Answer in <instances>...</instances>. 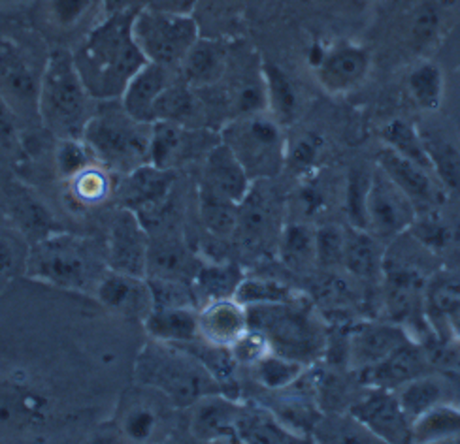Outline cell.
<instances>
[{
    "instance_id": "obj_1",
    "label": "cell",
    "mask_w": 460,
    "mask_h": 444,
    "mask_svg": "<svg viewBox=\"0 0 460 444\" xmlns=\"http://www.w3.org/2000/svg\"><path fill=\"white\" fill-rule=\"evenodd\" d=\"M138 10L108 12L104 19L94 23L72 51L84 85L94 100H118L127 85L146 65L137 38H134V17Z\"/></svg>"
},
{
    "instance_id": "obj_2",
    "label": "cell",
    "mask_w": 460,
    "mask_h": 444,
    "mask_svg": "<svg viewBox=\"0 0 460 444\" xmlns=\"http://www.w3.org/2000/svg\"><path fill=\"white\" fill-rule=\"evenodd\" d=\"M97 104L74 65L72 51L55 49L40 75V123L59 140H82Z\"/></svg>"
},
{
    "instance_id": "obj_3",
    "label": "cell",
    "mask_w": 460,
    "mask_h": 444,
    "mask_svg": "<svg viewBox=\"0 0 460 444\" xmlns=\"http://www.w3.org/2000/svg\"><path fill=\"white\" fill-rule=\"evenodd\" d=\"M137 380L164 397L172 407H193L202 397L223 388L204 365L181 344L155 341L147 344L137 361Z\"/></svg>"
},
{
    "instance_id": "obj_4",
    "label": "cell",
    "mask_w": 460,
    "mask_h": 444,
    "mask_svg": "<svg viewBox=\"0 0 460 444\" xmlns=\"http://www.w3.org/2000/svg\"><path fill=\"white\" fill-rule=\"evenodd\" d=\"M153 125L134 119L121 100H102L89 119L84 142L106 170L128 173L149 162Z\"/></svg>"
},
{
    "instance_id": "obj_5",
    "label": "cell",
    "mask_w": 460,
    "mask_h": 444,
    "mask_svg": "<svg viewBox=\"0 0 460 444\" xmlns=\"http://www.w3.org/2000/svg\"><path fill=\"white\" fill-rule=\"evenodd\" d=\"M281 123L268 111L230 119L221 128V142L236 154L249 178L262 181L274 178L287 161V144Z\"/></svg>"
},
{
    "instance_id": "obj_6",
    "label": "cell",
    "mask_w": 460,
    "mask_h": 444,
    "mask_svg": "<svg viewBox=\"0 0 460 444\" xmlns=\"http://www.w3.org/2000/svg\"><path fill=\"white\" fill-rule=\"evenodd\" d=\"M134 38L147 63L180 70L187 53L197 44L200 25L195 15L146 6L134 17Z\"/></svg>"
},
{
    "instance_id": "obj_7",
    "label": "cell",
    "mask_w": 460,
    "mask_h": 444,
    "mask_svg": "<svg viewBox=\"0 0 460 444\" xmlns=\"http://www.w3.org/2000/svg\"><path fill=\"white\" fill-rule=\"evenodd\" d=\"M249 327L261 332L272 351L295 360H310L321 349V332L310 309L296 301L249 307Z\"/></svg>"
},
{
    "instance_id": "obj_8",
    "label": "cell",
    "mask_w": 460,
    "mask_h": 444,
    "mask_svg": "<svg viewBox=\"0 0 460 444\" xmlns=\"http://www.w3.org/2000/svg\"><path fill=\"white\" fill-rule=\"evenodd\" d=\"M29 274L65 291H85L94 279L91 248L84 239L51 231L32 245Z\"/></svg>"
},
{
    "instance_id": "obj_9",
    "label": "cell",
    "mask_w": 460,
    "mask_h": 444,
    "mask_svg": "<svg viewBox=\"0 0 460 444\" xmlns=\"http://www.w3.org/2000/svg\"><path fill=\"white\" fill-rule=\"evenodd\" d=\"M38 74L25 48L12 36L0 32V96H3L17 121H40L38 118Z\"/></svg>"
},
{
    "instance_id": "obj_10",
    "label": "cell",
    "mask_w": 460,
    "mask_h": 444,
    "mask_svg": "<svg viewBox=\"0 0 460 444\" xmlns=\"http://www.w3.org/2000/svg\"><path fill=\"white\" fill-rule=\"evenodd\" d=\"M368 231L376 238L391 239L413 226L417 209L413 202L379 166L372 170L368 190Z\"/></svg>"
},
{
    "instance_id": "obj_11",
    "label": "cell",
    "mask_w": 460,
    "mask_h": 444,
    "mask_svg": "<svg viewBox=\"0 0 460 444\" xmlns=\"http://www.w3.org/2000/svg\"><path fill=\"white\" fill-rule=\"evenodd\" d=\"M312 66L324 91L331 94H348L367 82L372 68V57L367 48L343 40L317 49Z\"/></svg>"
},
{
    "instance_id": "obj_12",
    "label": "cell",
    "mask_w": 460,
    "mask_h": 444,
    "mask_svg": "<svg viewBox=\"0 0 460 444\" xmlns=\"http://www.w3.org/2000/svg\"><path fill=\"white\" fill-rule=\"evenodd\" d=\"M149 238L138 213L125 207L111 221L108 264L113 272L147 279Z\"/></svg>"
},
{
    "instance_id": "obj_13",
    "label": "cell",
    "mask_w": 460,
    "mask_h": 444,
    "mask_svg": "<svg viewBox=\"0 0 460 444\" xmlns=\"http://www.w3.org/2000/svg\"><path fill=\"white\" fill-rule=\"evenodd\" d=\"M49 413L46 394L22 377H0V433L42 426Z\"/></svg>"
},
{
    "instance_id": "obj_14",
    "label": "cell",
    "mask_w": 460,
    "mask_h": 444,
    "mask_svg": "<svg viewBox=\"0 0 460 444\" xmlns=\"http://www.w3.org/2000/svg\"><path fill=\"white\" fill-rule=\"evenodd\" d=\"M351 416L377 440H413V422L400 407L398 397L385 388H376L372 394L355 403Z\"/></svg>"
},
{
    "instance_id": "obj_15",
    "label": "cell",
    "mask_w": 460,
    "mask_h": 444,
    "mask_svg": "<svg viewBox=\"0 0 460 444\" xmlns=\"http://www.w3.org/2000/svg\"><path fill=\"white\" fill-rule=\"evenodd\" d=\"M377 166L400 187V190L413 202L417 213L434 211L444 204V187L434 173L413 161L402 157L385 147L377 154Z\"/></svg>"
},
{
    "instance_id": "obj_16",
    "label": "cell",
    "mask_w": 460,
    "mask_h": 444,
    "mask_svg": "<svg viewBox=\"0 0 460 444\" xmlns=\"http://www.w3.org/2000/svg\"><path fill=\"white\" fill-rule=\"evenodd\" d=\"M94 291H97V300L115 315L144 320L153 309V294L146 277H134L110 269L101 275Z\"/></svg>"
},
{
    "instance_id": "obj_17",
    "label": "cell",
    "mask_w": 460,
    "mask_h": 444,
    "mask_svg": "<svg viewBox=\"0 0 460 444\" xmlns=\"http://www.w3.org/2000/svg\"><path fill=\"white\" fill-rule=\"evenodd\" d=\"M253 179L223 142L214 145L204 157V181L202 188L240 205L247 192L253 187Z\"/></svg>"
},
{
    "instance_id": "obj_18",
    "label": "cell",
    "mask_w": 460,
    "mask_h": 444,
    "mask_svg": "<svg viewBox=\"0 0 460 444\" xmlns=\"http://www.w3.org/2000/svg\"><path fill=\"white\" fill-rule=\"evenodd\" d=\"M206 136H209V132L200 128H190L168 121L153 123L149 164L163 170H174V166L204 149L202 140Z\"/></svg>"
},
{
    "instance_id": "obj_19",
    "label": "cell",
    "mask_w": 460,
    "mask_h": 444,
    "mask_svg": "<svg viewBox=\"0 0 460 444\" xmlns=\"http://www.w3.org/2000/svg\"><path fill=\"white\" fill-rule=\"evenodd\" d=\"M180 77V70H172L155 63H147L127 85L121 104L134 119L155 123V106L161 94Z\"/></svg>"
},
{
    "instance_id": "obj_20",
    "label": "cell",
    "mask_w": 460,
    "mask_h": 444,
    "mask_svg": "<svg viewBox=\"0 0 460 444\" xmlns=\"http://www.w3.org/2000/svg\"><path fill=\"white\" fill-rule=\"evenodd\" d=\"M245 332H249V313L234 298L214 300L200 307L199 335L204 343L230 349Z\"/></svg>"
},
{
    "instance_id": "obj_21",
    "label": "cell",
    "mask_w": 460,
    "mask_h": 444,
    "mask_svg": "<svg viewBox=\"0 0 460 444\" xmlns=\"http://www.w3.org/2000/svg\"><path fill=\"white\" fill-rule=\"evenodd\" d=\"M228 48L219 36H200L180 66L185 83L195 89L219 85L228 68Z\"/></svg>"
},
{
    "instance_id": "obj_22",
    "label": "cell",
    "mask_w": 460,
    "mask_h": 444,
    "mask_svg": "<svg viewBox=\"0 0 460 444\" xmlns=\"http://www.w3.org/2000/svg\"><path fill=\"white\" fill-rule=\"evenodd\" d=\"M193 418H190V431L206 442H238L236 418L240 407L226 396L212 394L202 397L193 405Z\"/></svg>"
},
{
    "instance_id": "obj_23",
    "label": "cell",
    "mask_w": 460,
    "mask_h": 444,
    "mask_svg": "<svg viewBox=\"0 0 460 444\" xmlns=\"http://www.w3.org/2000/svg\"><path fill=\"white\" fill-rule=\"evenodd\" d=\"M429 360L425 353L413 344V341L402 344L385 360H381L376 365H370L367 370H360L362 382H367L374 388H400L406 382L427 375Z\"/></svg>"
},
{
    "instance_id": "obj_24",
    "label": "cell",
    "mask_w": 460,
    "mask_h": 444,
    "mask_svg": "<svg viewBox=\"0 0 460 444\" xmlns=\"http://www.w3.org/2000/svg\"><path fill=\"white\" fill-rule=\"evenodd\" d=\"M410 341L404 327L396 324H368L353 334L349 354L358 370H367Z\"/></svg>"
},
{
    "instance_id": "obj_25",
    "label": "cell",
    "mask_w": 460,
    "mask_h": 444,
    "mask_svg": "<svg viewBox=\"0 0 460 444\" xmlns=\"http://www.w3.org/2000/svg\"><path fill=\"white\" fill-rule=\"evenodd\" d=\"M174 173L172 170H163L153 164H144L128 173L125 187V207L134 213H149L157 211L170 196Z\"/></svg>"
},
{
    "instance_id": "obj_26",
    "label": "cell",
    "mask_w": 460,
    "mask_h": 444,
    "mask_svg": "<svg viewBox=\"0 0 460 444\" xmlns=\"http://www.w3.org/2000/svg\"><path fill=\"white\" fill-rule=\"evenodd\" d=\"M144 327L151 339L166 344H185L200 337L195 307H153Z\"/></svg>"
},
{
    "instance_id": "obj_27",
    "label": "cell",
    "mask_w": 460,
    "mask_h": 444,
    "mask_svg": "<svg viewBox=\"0 0 460 444\" xmlns=\"http://www.w3.org/2000/svg\"><path fill=\"white\" fill-rule=\"evenodd\" d=\"M343 266L358 279L372 281L385 269V255L376 236L368 230H345Z\"/></svg>"
},
{
    "instance_id": "obj_28",
    "label": "cell",
    "mask_w": 460,
    "mask_h": 444,
    "mask_svg": "<svg viewBox=\"0 0 460 444\" xmlns=\"http://www.w3.org/2000/svg\"><path fill=\"white\" fill-rule=\"evenodd\" d=\"M243 274L238 264H202L193 279V291L197 301L202 305L214 300L234 298L240 283L243 281Z\"/></svg>"
},
{
    "instance_id": "obj_29",
    "label": "cell",
    "mask_w": 460,
    "mask_h": 444,
    "mask_svg": "<svg viewBox=\"0 0 460 444\" xmlns=\"http://www.w3.org/2000/svg\"><path fill=\"white\" fill-rule=\"evenodd\" d=\"M274 222L272 202L259 188V181L253 183L252 190L247 192L243 202L238 205V222L236 230L240 231L242 239L249 243H259L268 238Z\"/></svg>"
},
{
    "instance_id": "obj_30",
    "label": "cell",
    "mask_w": 460,
    "mask_h": 444,
    "mask_svg": "<svg viewBox=\"0 0 460 444\" xmlns=\"http://www.w3.org/2000/svg\"><path fill=\"white\" fill-rule=\"evenodd\" d=\"M420 136H423L436 179L446 190L460 196V149L442 132L427 130Z\"/></svg>"
},
{
    "instance_id": "obj_31",
    "label": "cell",
    "mask_w": 460,
    "mask_h": 444,
    "mask_svg": "<svg viewBox=\"0 0 460 444\" xmlns=\"http://www.w3.org/2000/svg\"><path fill=\"white\" fill-rule=\"evenodd\" d=\"M262 77L266 89V111L272 113L281 125L291 123L298 109V96L291 77L274 63H262Z\"/></svg>"
},
{
    "instance_id": "obj_32",
    "label": "cell",
    "mask_w": 460,
    "mask_h": 444,
    "mask_svg": "<svg viewBox=\"0 0 460 444\" xmlns=\"http://www.w3.org/2000/svg\"><path fill=\"white\" fill-rule=\"evenodd\" d=\"M197 272L199 269H193V258L176 239L163 241L161 245H153L149 241L147 277L187 283V274L197 275Z\"/></svg>"
},
{
    "instance_id": "obj_33",
    "label": "cell",
    "mask_w": 460,
    "mask_h": 444,
    "mask_svg": "<svg viewBox=\"0 0 460 444\" xmlns=\"http://www.w3.org/2000/svg\"><path fill=\"white\" fill-rule=\"evenodd\" d=\"M238 442H293L296 435L287 431L285 426L264 409H242L236 418Z\"/></svg>"
},
{
    "instance_id": "obj_34",
    "label": "cell",
    "mask_w": 460,
    "mask_h": 444,
    "mask_svg": "<svg viewBox=\"0 0 460 444\" xmlns=\"http://www.w3.org/2000/svg\"><path fill=\"white\" fill-rule=\"evenodd\" d=\"M396 397L406 416L415 422L434 409L436 405L444 403V384L429 375H420L404 386H400Z\"/></svg>"
},
{
    "instance_id": "obj_35",
    "label": "cell",
    "mask_w": 460,
    "mask_h": 444,
    "mask_svg": "<svg viewBox=\"0 0 460 444\" xmlns=\"http://www.w3.org/2000/svg\"><path fill=\"white\" fill-rule=\"evenodd\" d=\"M381 136H383V142H385V147L393 149L394 152L402 154V157H406L415 164L432 171L423 136H420L410 123H406L404 119H393L383 126Z\"/></svg>"
},
{
    "instance_id": "obj_36",
    "label": "cell",
    "mask_w": 460,
    "mask_h": 444,
    "mask_svg": "<svg viewBox=\"0 0 460 444\" xmlns=\"http://www.w3.org/2000/svg\"><path fill=\"white\" fill-rule=\"evenodd\" d=\"M161 426V414L149 401L134 399L119 414V431L132 442H147L157 435Z\"/></svg>"
},
{
    "instance_id": "obj_37",
    "label": "cell",
    "mask_w": 460,
    "mask_h": 444,
    "mask_svg": "<svg viewBox=\"0 0 460 444\" xmlns=\"http://www.w3.org/2000/svg\"><path fill=\"white\" fill-rule=\"evenodd\" d=\"M460 435V409L439 403L413 422V440L430 442Z\"/></svg>"
},
{
    "instance_id": "obj_38",
    "label": "cell",
    "mask_w": 460,
    "mask_h": 444,
    "mask_svg": "<svg viewBox=\"0 0 460 444\" xmlns=\"http://www.w3.org/2000/svg\"><path fill=\"white\" fill-rule=\"evenodd\" d=\"M413 102L427 111L439 109L444 102V75L434 63H420L408 75Z\"/></svg>"
},
{
    "instance_id": "obj_39",
    "label": "cell",
    "mask_w": 460,
    "mask_h": 444,
    "mask_svg": "<svg viewBox=\"0 0 460 444\" xmlns=\"http://www.w3.org/2000/svg\"><path fill=\"white\" fill-rule=\"evenodd\" d=\"M257 380L268 390H285L304 375V361L270 353L253 365Z\"/></svg>"
},
{
    "instance_id": "obj_40",
    "label": "cell",
    "mask_w": 460,
    "mask_h": 444,
    "mask_svg": "<svg viewBox=\"0 0 460 444\" xmlns=\"http://www.w3.org/2000/svg\"><path fill=\"white\" fill-rule=\"evenodd\" d=\"M279 255L291 267L315 262V231L305 224H289L279 231Z\"/></svg>"
},
{
    "instance_id": "obj_41",
    "label": "cell",
    "mask_w": 460,
    "mask_h": 444,
    "mask_svg": "<svg viewBox=\"0 0 460 444\" xmlns=\"http://www.w3.org/2000/svg\"><path fill=\"white\" fill-rule=\"evenodd\" d=\"M296 296L291 288L272 281V279H257V277H243L234 300L243 307H261V305H276L293 301Z\"/></svg>"
},
{
    "instance_id": "obj_42",
    "label": "cell",
    "mask_w": 460,
    "mask_h": 444,
    "mask_svg": "<svg viewBox=\"0 0 460 444\" xmlns=\"http://www.w3.org/2000/svg\"><path fill=\"white\" fill-rule=\"evenodd\" d=\"M200 215L202 222L216 236H230L236 231L238 205L228 202L206 188L200 190Z\"/></svg>"
},
{
    "instance_id": "obj_43",
    "label": "cell",
    "mask_w": 460,
    "mask_h": 444,
    "mask_svg": "<svg viewBox=\"0 0 460 444\" xmlns=\"http://www.w3.org/2000/svg\"><path fill=\"white\" fill-rule=\"evenodd\" d=\"M99 3L104 0H46V17L55 29L70 32L94 15Z\"/></svg>"
},
{
    "instance_id": "obj_44",
    "label": "cell",
    "mask_w": 460,
    "mask_h": 444,
    "mask_svg": "<svg viewBox=\"0 0 460 444\" xmlns=\"http://www.w3.org/2000/svg\"><path fill=\"white\" fill-rule=\"evenodd\" d=\"M372 181V170H351L348 179V190H345V211L353 228L368 230V190Z\"/></svg>"
},
{
    "instance_id": "obj_45",
    "label": "cell",
    "mask_w": 460,
    "mask_h": 444,
    "mask_svg": "<svg viewBox=\"0 0 460 444\" xmlns=\"http://www.w3.org/2000/svg\"><path fill=\"white\" fill-rule=\"evenodd\" d=\"M13 219L17 224L25 228L27 234L34 236L36 241L49 236L51 231V219L49 213L44 209L40 202H36L29 195H17L15 204H13Z\"/></svg>"
},
{
    "instance_id": "obj_46",
    "label": "cell",
    "mask_w": 460,
    "mask_h": 444,
    "mask_svg": "<svg viewBox=\"0 0 460 444\" xmlns=\"http://www.w3.org/2000/svg\"><path fill=\"white\" fill-rule=\"evenodd\" d=\"M75 200L82 204H101L110 195V178L104 166H87L70 179Z\"/></svg>"
},
{
    "instance_id": "obj_47",
    "label": "cell",
    "mask_w": 460,
    "mask_h": 444,
    "mask_svg": "<svg viewBox=\"0 0 460 444\" xmlns=\"http://www.w3.org/2000/svg\"><path fill=\"white\" fill-rule=\"evenodd\" d=\"M345 255V230L334 224L315 230V262L323 267L343 266Z\"/></svg>"
},
{
    "instance_id": "obj_48",
    "label": "cell",
    "mask_w": 460,
    "mask_h": 444,
    "mask_svg": "<svg viewBox=\"0 0 460 444\" xmlns=\"http://www.w3.org/2000/svg\"><path fill=\"white\" fill-rule=\"evenodd\" d=\"M93 152L84 140H59L55 151V164L63 178L68 181L91 166Z\"/></svg>"
},
{
    "instance_id": "obj_49",
    "label": "cell",
    "mask_w": 460,
    "mask_h": 444,
    "mask_svg": "<svg viewBox=\"0 0 460 444\" xmlns=\"http://www.w3.org/2000/svg\"><path fill=\"white\" fill-rule=\"evenodd\" d=\"M230 353H233L238 365H247V368H253L264 356H268L272 351V344L261 332L249 327L233 346H230Z\"/></svg>"
},
{
    "instance_id": "obj_50",
    "label": "cell",
    "mask_w": 460,
    "mask_h": 444,
    "mask_svg": "<svg viewBox=\"0 0 460 444\" xmlns=\"http://www.w3.org/2000/svg\"><path fill=\"white\" fill-rule=\"evenodd\" d=\"M439 27V13L432 3L420 4L411 19L410 34L413 38V46H427L436 36Z\"/></svg>"
},
{
    "instance_id": "obj_51",
    "label": "cell",
    "mask_w": 460,
    "mask_h": 444,
    "mask_svg": "<svg viewBox=\"0 0 460 444\" xmlns=\"http://www.w3.org/2000/svg\"><path fill=\"white\" fill-rule=\"evenodd\" d=\"M413 231V236L423 243L425 247L432 248V250H439L447 247L449 243V236L451 230L447 226H444L442 222L427 219V221H417L413 222V226L410 228Z\"/></svg>"
},
{
    "instance_id": "obj_52",
    "label": "cell",
    "mask_w": 460,
    "mask_h": 444,
    "mask_svg": "<svg viewBox=\"0 0 460 444\" xmlns=\"http://www.w3.org/2000/svg\"><path fill=\"white\" fill-rule=\"evenodd\" d=\"M317 154H319V142L314 136H304L295 144L291 151L287 149L285 164L293 166L298 171H308L310 168H314Z\"/></svg>"
},
{
    "instance_id": "obj_53",
    "label": "cell",
    "mask_w": 460,
    "mask_h": 444,
    "mask_svg": "<svg viewBox=\"0 0 460 444\" xmlns=\"http://www.w3.org/2000/svg\"><path fill=\"white\" fill-rule=\"evenodd\" d=\"M238 4L240 0H199L197 10H200L212 23H219V19L223 22L228 15H233Z\"/></svg>"
},
{
    "instance_id": "obj_54",
    "label": "cell",
    "mask_w": 460,
    "mask_h": 444,
    "mask_svg": "<svg viewBox=\"0 0 460 444\" xmlns=\"http://www.w3.org/2000/svg\"><path fill=\"white\" fill-rule=\"evenodd\" d=\"M438 305L442 309L447 327L460 344V294H439Z\"/></svg>"
},
{
    "instance_id": "obj_55",
    "label": "cell",
    "mask_w": 460,
    "mask_h": 444,
    "mask_svg": "<svg viewBox=\"0 0 460 444\" xmlns=\"http://www.w3.org/2000/svg\"><path fill=\"white\" fill-rule=\"evenodd\" d=\"M17 119L4 102L3 96H0V142L4 145L12 147L17 140Z\"/></svg>"
},
{
    "instance_id": "obj_56",
    "label": "cell",
    "mask_w": 460,
    "mask_h": 444,
    "mask_svg": "<svg viewBox=\"0 0 460 444\" xmlns=\"http://www.w3.org/2000/svg\"><path fill=\"white\" fill-rule=\"evenodd\" d=\"M17 269V258L8 239L0 236V277H10Z\"/></svg>"
},
{
    "instance_id": "obj_57",
    "label": "cell",
    "mask_w": 460,
    "mask_h": 444,
    "mask_svg": "<svg viewBox=\"0 0 460 444\" xmlns=\"http://www.w3.org/2000/svg\"><path fill=\"white\" fill-rule=\"evenodd\" d=\"M199 0H153L151 6H155L159 10L166 12H174V13H190L193 15L197 10Z\"/></svg>"
},
{
    "instance_id": "obj_58",
    "label": "cell",
    "mask_w": 460,
    "mask_h": 444,
    "mask_svg": "<svg viewBox=\"0 0 460 444\" xmlns=\"http://www.w3.org/2000/svg\"><path fill=\"white\" fill-rule=\"evenodd\" d=\"M153 0H104V6L108 12L118 10H142L146 6H151Z\"/></svg>"
}]
</instances>
